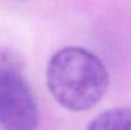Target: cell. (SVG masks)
Segmentation results:
<instances>
[{"label": "cell", "instance_id": "6da1fadb", "mask_svg": "<svg viewBox=\"0 0 131 130\" xmlns=\"http://www.w3.org/2000/svg\"><path fill=\"white\" fill-rule=\"evenodd\" d=\"M46 83L53 98L66 110L83 112L105 96L109 76L101 60L82 47H64L48 62Z\"/></svg>", "mask_w": 131, "mask_h": 130}, {"label": "cell", "instance_id": "7a4b0ae2", "mask_svg": "<svg viewBox=\"0 0 131 130\" xmlns=\"http://www.w3.org/2000/svg\"><path fill=\"white\" fill-rule=\"evenodd\" d=\"M38 121L31 88L15 60L0 52V127L4 130H36Z\"/></svg>", "mask_w": 131, "mask_h": 130}, {"label": "cell", "instance_id": "3957f363", "mask_svg": "<svg viewBox=\"0 0 131 130\" xmlns=\"http://www.w3.org/2000/svg\"><path fill=\"white\" fill-rule=\"evenodd\" d=\"M86 130H131V108H112L92 120Z\"/></svg>", "mask_w": 131, "mask_h": 130}]
</instances>
